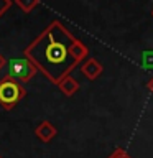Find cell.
<instances>
[{
	"label": "cell",
	"mask_w": 153,
	"mask_h": 158,
	"mask_svg": "<svg viewBox=\"0 0 153 158\" xmlns=\"http://www.w3.org/2000/svg\"><path fill=\"white\" fill-rule=\"evenodd\" d=\"M72 41V33L54 20L25 48L23 54L49 82L58 84L79 66L71 56Z\"/></svg>",
	"instance_id": "cell-1"
},
{
	"label": "cell",
	"mask_w": 153,
	"mask_h": 158,
	"mask_svg": "<svg viewBox=\"0 0 153 158\" xmlns=\"http://www.w3.org/2000/svg\"><path fill=\"white\" fill-rule=\"evenodd\" d=\"M27 96V89L15 79L5 76L0 81V106L5 110H12L17 104Z\"/></svg>",
	"instance_id": "cell-2"
},
{
	"label": "cell",
	"mask_w": 153,
	"mask_h": 158,
	"mask_svg": "<svg viewBox=\"0 0 153 158\" xmlns=\"http://www.w3.org/2000/svg\"><path fill=\"white\" fill-rule=\"evenodd\" d=\"M36 73H38L36 68L27 58H13L8 63V77L18 81L20 84L28 82L30 79H33V76Z\"/></svg>",
	"instance_id": "cell-3"
},
{
	"label": "cell",
	"mask_w": 153,
	"mask_h": 158,
	"mask_svg": "<svg viewBox=\"0 0 153 158\" xmlns=\"http://www.w3.org/2000/svg\"><path fill=\"white\" fill-rule=\"evenodd\" d=\"M102 64L97 61L96 58H89L87 61L81 64V73L82 76H86L89 81H96V79L102 74Z\"/></svg>",
	"instance_id": "cell-4"
},
{
	"label": "cell",
	"mask_w": 153,
	"mask_h": 158,
	"mask_svg": "<svg viewBox=\"0 0 153 158\" xmlns=\"http://www.w3.org/2000/svg\"><path fill=\"white\" fill-rule=\"evenodd\" d=\"M56 127L53 125L49 120H43L39 125L35 128V135L38 137V140H41L43 143H48V142H51L54 137H56Z\"/></svg>",
	"instance_id": "cell-5"
},
{
	"label": "cell",
	"mask_w": 153,
	"mask_h": 158,
	"mask_svg": "<svg viewBox=\"0 0 153 158\" xmlns=\"http://www.w3.org/2000/svg\"><path fill=\"white\" fill-rule=\"evenodd\" d=\"M58 89L61 91L64 96H68V97H71V96H74L77 91H79V82L74 79L71 74H68V76H64L61 81H59L58 84Z\"/></svg>",
	"instance_id": "cell-6"
},
{
	"label": "cell",
	"mask_w": 153,
	"mask_h": 158,
	"mask_svg": "<svg viewBox=\"0 0 153 158\" xmlns=\"http://www.w3.org/2000/svg\"><path fill=\"white\" fill-rule=\"evenodd\" d=\"M71 56H72V59H74L77 64H81L82 59H86V58L89 56V48L81 41V40L74 38V41H72V44H71Z\"/></svg>",
	"instance_id": "cell-7"
},
{
	"label": "cell",
	"mask_w": 153,
	"mask_h": 158,
	"mask_svg": "<svg viewBox=\"0 0 153 158\" xmlns=\"http://www.w3.org/2000/svg\"><path fill=\"white\" fill-rule=\"evenodd\" d=\"M15 3L22 8V12L30 13L31 10H35L39 5V0H15Z\"/></svg>",
	"instance_id": "cell-8"
},
{
	"label": "cell",
	"mask_w": 153,
	"mask_h": 158,
	"mask_svg": "<svg viewBox=\"0 0 153 158\" xmlns=\"http://www.w3.org/2000/svg\"><path fill=\"white\" fill-rule=\"evenodd\" d=\"M107 158H132V156L128 155V153L123 150V148H115V150H114Z\"/></svg>",
	"instance_id": "cell-9"
},
{
	"label": "cell",
	"mask_w": 153,
	"mask_h": 158,
	"mask_svg": "<svg viewBox=\"0 0 153 158\" xmlns=\"http://www.w3.org/2000/svg\"><path fill=\"white\" fill-rule=\"evenodd\" d=\"M12 7V0H0V17Z\"/></svg>",
	"instance_id": "cell-10"
},
{
	"label": "cell",
	"mask_w": 153,
	"mask_h": 158,
	"mask_svg": "<svg viewBox=\"0 0 153 158\" xmlns=\"http://www.w3.org/2000/svg\"><path fill=\"white\" fill-rule=\"evenodd\" d=\"M147 87H148V91H150L151 94H153V77L148 81V84H147Z\"/></svg>",
	"instance_id": "cell-11"
},
{
	"label": "cell",
	"mask_w": 153,
	"mask_h": 158,
	"mask_svg": "<svg viewBox=\"0 0 153 158\" xmlns=\"http://www.w3.org/2000/svg\"><path fill=\"white\" fill-rule=\"evenodd\" d=\"M5 63H7V61H5V58L2 56V54H0V69H2V68L5 66Z\"/></svg>",
	"instance_id": "cell-12"
},
{
	"label": "cell",
	"mask_w": 153,
	"mask_h": 158,
	"mask_svg": "<svg viewBox=\"0 0 153 158\" xmlns=\"http://www.w3.org/2000/svg\"><path fill=\"white\" fill-rule=\"evenodd\" d=\"M151 15H153V7H151Z\"/></svg>",
	"instance_id": "cell-13"
},
{
	"label": "cell",
	"mask_w": 153,
	"mask_h": 158,
	"mask_svg": "<svg viewBox=\"0 0 153 158\" xmlns=\"http://www.w3.org/2000/svg\"><path fill=\"white\" fill-rule=\"evenodd\" d=\"M0 158H2V156H0Z\"/></svg>",
	"instance_id": "cell-14"
}]
</instances>
